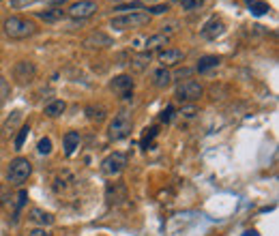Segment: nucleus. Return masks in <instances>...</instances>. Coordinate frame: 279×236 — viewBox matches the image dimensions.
<instances>
[{
	"mask_svg": "<svg viewBox=\"0 0 279 236\" xmlns=\"http://www.w3.org/2000/svg\"><path fill=\"white\" fill-rule=\"evenodd\" d=\"M219 56H202L200 61H198V67H196V71L198 73H206V71H211V69H217L219 67Z\"/></svg>",
	"mask_w": 279,
	"mask_h": 236,
	"instance_id": "obj_14",
	"label": "nucleus"
},
{
	"mask_svg": "<svg viewBox=\"0 0 279 236\" xmlns=\"http://www.w3.org/2000/svg\"><path fill=\"white\" fill-rule=\"evenodd\" d=\"M170 82H172V73H170L168 69H157L155 73H153V84L157 86V88H165Z\"/></svg>",
	"mask_w": 279,
	"mask_h": 236,
	"instance_id": "obj_15",
	"label": "nucleus"
},
{
	"mask_svg": "<svg viewBox=\"0 0 279 236\" xmlns=\"http://www.w3.org/2000/svg\"><path fill=\"white\" fill-rule=\"evenodd\" d=\"M67 13L73 19H86L97 13V3L95 0H80V3H73L69 7Z\"/></svg>",
	"mask_w": 279,
	"mask_h": 236,
	"instance_id": "obj_7",
	"label": "nucleus"
},
{
	"mask_svg": "<svg viewBox=\"0 0 279 236\" xmlns=\"http://www.w3.org/2000/svg\"><path fill=\"white\" fill-rule=\"evenodd\" d=\"M131 127H133L131 116L127 112H118L114 116V121L110 123V131H107V135H110V140H114V142L125 140L131 133Z\"/></svg>",
	"mask_w": 279,
	"mask_h": 236,
	"instance_id": "obj_4",
	"label": "nucleus"
},
{
	"mask_svg": "<svg viewBox=\"0 0 279 236\" xmlns=\"http://www.w3.org/2000/svg\"><path fill=\"white\" fill-rule=\"evenodd\" d=\"M37 0H11V9H24L28 5H34Z\"/></svg>",
	"mask_w": 279,
	"mask_h": 236,
	"instance_id": "obj_27",
	"label": "nucleus"
},
{
	"mask_svg": "<svg viewBox=\"0 0 279 236\" xmlns=\"http://www.w3.org/2000/svg\"><path fill=\"white\" fill-rule=\"evenodd\" d=\"M247 5H249V11L253 15H264V13H269L271 7L266 5V3H258V0H247Z\"/></svg>",
	"mask_w": 279,
	"mask_h": 236,
	"instance_id": "obj_19",
	"label": "nucleus"
},
{
	"mask_svg": "<svg viewBox=\"0 0 279 236\" xmlns=\"http://www.w3.org/2000/svg\"><path fill=\"white\" fill-rule=\"evenodd\" d=\"M243 236H260L256 230H247V232H243Z\"/></svg>",
	"mask_w": 279,
	"mask_h": 236,
	"instance_id": "obj_32",
	"label": "nucleus"
},
{
	"mask_svg": "<svg viewBox=\"0 0 279 236\" xmlns=\"http://www.w3.org/2000/svg\"><path fill=\"white\" fill-rule=\"evenodd\" d=\"M65 15V11H60V9H50V11H39L37 17L43 19V22H58L60 17Z\"/></svg>",
	"mask_w": 279,
	"mask_h": 236,
	"instance_id": "obj_18",
	"label": "nucleus"
},
{
	"mask_svg": "<svg viewBox=\"0 0 279 236\" xmlns=\"http://www.w3.org/2000/svg\"><path fill=\"white\" fill-rule=\"evenodd\" d=\"M151 22V15L148 13H127V15H118V17H112V28L116 30H131V28H142L146 26Z\"/></svg>",
	"mask_w": 279,
	"mask_h": 236,
	"instance_id": "obj_3",
	"label": "nucleus"
},
{
	"mask_svg": "<svg viewBox=\"0 0 279 236\" xmlns=\"http://www.w3.org/2000/svg\"><path fill=\"white\" fill-rule=\"evenodd\" d=\"M146 131H148V133L142 137V148H148V142L157 135V127H151V129H146Z\"/></svg>",
	"mask_w": 279,
	"mask_h": 236,
	"instance_id": "obj_26",
	"label": "nucleus"
},
{
	"mask_svg": "<svg viewBox=\"0 0 279 236\" xmlns=\"http://www.w3.org/2000/svg\"><path fill=\"white\" fill-rule=\"evenodd\" d=\"M37 150L41 152V155H50V152H52V140L50 137H41L39 144H37Z\"/></svg>",
	"mask_w": 279,
	"mask_h": 236,
	"instance_id": "obj_22",
	"label": "nucleus"
},
{
	"mask_svg": "<svg viewBox=\"0 0 279 236\" xmlns=\"http://www.w3.org/2000/svg\"><path fill=\"white\" fill-rule=\"evenodd\" d=\"M28 133H30V127H28V125H24V127L20 129L17 137H15V150H22V148H24V142H26Z\"/></svg>",
	"mask_w": 279,
	"mask_h": 236,
	"instance_id": "obj_21",
	"label": "nucleus"
},
{
	"mask_svg": "<svg viewBox=\"0 0 279 236\" xmlns=\"http://www.w3.org/2000/svg\"><path fill=\"white\" fill-rule=\"evenodd\" d=\"M140 9H144V3H140V0H129V3H125V5H116L114 11L125 13V11H140Z\"/></svg>",
	"mask_w": 279,
	"mask_h": 236,
	"instance_id": "obj_20",
	"label": "nucleus"
},
{
	"mask_svg": "<svg viewBox=\"0 0 279 236\" xmlns=\"http://www.w3.org/2000/svg\"><path fill=\"white\" fill-rule=\"evenodd\" d=\"M224 30H226L224 22L219 17H211L202 26V37L204 39H217V37H221V34H224Z\"/></svg>",
	"mask_w": 279,
	"mask_h": 236,
	"instance_id": "obj_9",
	"label": "nucleus"
},
{
	"mask_svg": "<svg viewBox=\"0 0 279 236\" xmlns=\"http://www.w3.org/2000/svg\"><path fill=\"white\" fill-rule=\"evenodd\" d=\"M63 142H65V155L71 157V155H73V152L80 148V142H82V140H80V133H78V131H67Z\"/></svg>",
	"mask_w": 279,
	"mask_h": 236,
	"instance_id": "obj_12",
	"label": "nucleus"
},
{
	"mask_svg": "<svg viewBox=\"0 0 279 236\" xmlns=\"http://www.w3.org/2000/svg\"><path fill=\"white\" fill-rule=\"evenodd\" d=\"M125 168H127V155L125 152H112V155H107L103 159V163H101V172L105 176H110V179L123 174Z\"/></svg>",
	"mask_w": 279,
	"mask_h": 236,
	"instance_id": "obj_5",
	"label": "nucleus"
},
{
	"mask_svg": "<svg viewBox=\"0 0 279 236\" xmlns=\"http://www.w3.org/2000/svg\"><path fill=\"white\" fill-rule=\"evenodd\" d=\"M204 94V88L200 86V82L196 80H187V82H180L176 86V99L178 101H198Z\"/></svg>",
	"mask_w": 279,
	"mask_h": 236,
	"instance_id": "obj_6",
	"label": "nucleus"
},
{
	"mask_svg": "<svg viewBox=\"0 0 279 236\" xmlns=\"http://www.w3.org/2000/svg\"><path fill=\"white\" fill-rule=\"evenodd\" d=\"M30 174H32V163L26 157H17V159L11 161L7 179H9L11 185H22L24 181H28Z\"/></svg>",
	"mask_w": 279,
	"mask_h": 236,
	"instance_id": "obj_2",
	"label": "nucleus"
},
{
	"mask_svg": "<svg viewBox=\"0 0 279 236\" xmlns=\"http://www.w3.org/2000/svg\"><path fill=\"white\" fill-rule=\"evenodd\" d=\"M148 11H151L153 15H161V13H165V11H170V5H157V7H151ZM151 13H148V15H151Z\"/></svg>",
	"mask_w": 279,
	"mask_h": 236,
	"instance_id": "obj_28",
	"label": "nucleus"
},
{
	"mask_svg": "<svg viewBox=\"0 0 279 236\" xmlns=\"http://www.w3.org/2000/svg\"><path fill=\"white\" fill-rule=\"evenodd\" d=\"M159 63L163 65V69L165 67H176V65H180L185 61V54L180 52V50H161L159 52Z\"/></svg>",
	"mask_w": 279,
	"mask_h": 236,
	"instance_id": "obj_11",
	"label": "nucleus"
},
{
	"mask_svg": "<svg viewBox=\"0 0 279 236\" xmlns=\"http://www.w3.org/2000/svg\"><path fill=\"white\" fill-rule=\"evenodd\" d=\"M28 217L34 223H41V226H52V223H54V215H52V212H45L41 208H30Z\"/></svg>",
	"mask_w": 279,
	"mask_h": 236,
	"instance_id": "obj_13",
	"label": "nucleus"
},
{
	"mask_svg": "<svg viewBox=\"0 0 279 236\" xmlns=\"http://www.w3.org/2000/svg\"><path fill=\"white\" fill-rule=\"evenodd\" d=\"M20 118H22V112H13V118H9V123H7V131L15 127V123L20 121Z\"/></svg>",
	"mask_w": 279,
	"mask_h": 236,
	"instance_id": "obj_29",
	"label": "nucleus"
},
{
	"mask_svg": "<svg viewBox=\"0 0 279 236\" xmlns=\"http://www.w3.org/2000/svg\"><path fill=\"white\" fill-rule=\"evenodd\" d=\"M67 110V103L65 101H52V103H47L45 105V116H50V118H56V116H60Z\"/></svg>",
	"mask_w": 279,
	"mask_h": 236,
	"instance_id": "obj_17",
	"label": "nucleus"
},
{
	"mask_svg": "<svg viewBox=\"0 0 279 236\" xmlns=\"http://www.w3.org/2000/svg\"><path fill=\"white\" fill-rule=\"evenodd\" d=\"M9 82L3 77V75H0V103H5V99L9 97Z\"/></svg>",
	"mask_w": 279,
	"mask_h": 236,
	"instance_id": "obj_24",
	"label": "nucleus"
},
{
	"mask_svg": "<svg viewBox=\"0 0 279 236\" xmlns=\"http://www.w3.org/2000/svg\"><path fill=\"white\" fill-rule=\"evenodd\" d=\"M28 236H52L50 232H45V230H30Z\"/></svg>",
	"mask_w": 279,
	"mask_h": 236,
	"instance_id": "obj_31",
	"label": "nucleus"
},
{
	"mask_svg": "<svg viewBox=\"0 0 279 236\" xmlns=\"http://www.w3.org/2000/svg\"><path fill=\"white\" fill-rule=\"evenodd\" d=\"M204 5V0H180V7H183V11H196Z\"/></svg>",
	"mask_w": 279,
	"mask_h": 236,
	"instance_id": "obj_23",
	"label": "nucleus"
},
{
	"mask_svg": "<svg viewBox=\"0 0 279 236\" xmlns=\"http://www.w3.org/2000/svg\"><path fill=\"white\" fill-rule=\"evenodd\" d=\"M34 75H37V67L28 61H20L13 67V77L17 80V84H28V82L34 80Z\"/></svg>",
	"mask_w": 279,
	"mask_h": 236,
	"instance_id": "obj_8",
	"label": "nucleus"
},
{
	"mask_svg": "<svg viewBox=\"0 0 279 236\" xmlns=\"http://www.w3.org/2000/svg\"><path fill=\"white\" fill-rule=\"evenodd\" d=\"M5 32H7V37L11 39H26V37H32L34 32H37V26L26 19V17H17V15H11L5 19Z\"/></svg>",
	"mask_w": 279,
	"mask_h": 236,
	"instance_id": "obj_1",
	"label": "nucleus"
},
{
	"mask_svg": "<svg viewBox=\"0 0 279 236\" xmlns=\"http://www.w3.org/2000/svg\"><path fill=\"white\" fill-rule=\"evenodd\" d=\"M189 75H191V69H180V71H176L172 77H189Z\"/></svg>",
	"mask_w": 279,
	"mask_h": 236,
	"instance_id": "obj_30",
	"label": "nucleus"
},
{
	"mask_svg": "<svg viewBox=\"0 0 279 236\" xmlns=\"http://www.w3.org/2000/svg\"><path fill=\"white\" fill-rule=\"evenodd\" d=\"M168 41H170V37L168 34H153V37H148L146 41H144V50L146 52H153V50H157V47H161V45H168Z\"/></svg>",
	"mask_w": 279,
	"mask_h": 236,
	"instance_id": "obj_16",
	"label": "nucleus"
},
{
	"mask_svg": "<svg viewBox=\"0 0 279 236\" xmlns=\"http://www.w3.org/2000/svg\"><path fill=\"white\" fill-rule=\"evenodd\" d=\"M174 112H176V110H174V105H168V108L161 112V116H159V118H161V123H172Z\"/></svg>",
	"mask_w": 279,
	"mask_h": 236,
	"instance_id": "obj_25",
	"label": "nucleus"
},
{
	"mask_svg": "<svg viewBox=\"0 0 279 236\" xmlns=\"http://www.w3.org/2000/svg\"><path fill=\"white\" fill-rule=\"evenodd\" d=\"M112 90L118 92L123 99H129L131 92H133V80H131L129 75H118V77H114V82H112Z\"/></svg>",
	"mask_w": 279,
	"mask_h": 236,
	"instance_id": "obj_10",
	"label": "nucleus"
}]
</instances>
